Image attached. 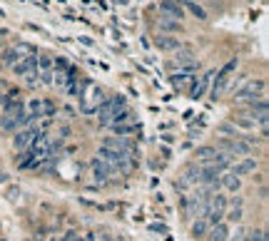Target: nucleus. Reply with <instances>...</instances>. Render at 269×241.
I'll use <instances>...</instances> for the list:
<instances>
[{
	"mask_svg": "<svg viewBox=\"0 0 269 241\" xmlns=\"http://www.w3.org/2000/svg\"><path fill=\"white\" fill-rule=\"evenodd\" d=\"M0 124L5 129H20V127H25L28 124V115L23 112V105L20 102H8V112L3 115Z\"/></svg>",
	"mask_w": 269,
	"mask_h": 241,
	"instance_id": "f257e3e1",
	"label": "nucleus"
},
{
	"mask_svg": "<svg viewBox=\"0 0 269 241\" xmlns=\"http://www.w3.org/2000/svg\"><path fill=\"white\" fill-rule=\"evenodd\" d=\"M92 174H95V181H97V184H105L110 177H115L117 172H115L112 164H107L105 159H95V164H92Z\"/></svg>",
	"mask_w": 269,
	"mask_h": 241,
	"instance_id": "f03ea898",
	"label": "nucleus"
},
{
	"mask_svg": "<svg viewBox=\"0 0 269 241\" xmlns=\"http://www.w3.org/2000/svg\"><path fill=\"white\" fill-rule=\"evenodd\" d=\"M160 10H162V15L175 18V20L185 18V5H182L180 0H162V3H160Z\"/></svg>",
	"mask_w": 269,
	"mask_h": 241,
	"instance_id": "7ed1b4c3",
	"label": "nucleus"
},
{
	"mask_svg": "<svg viewBox=\"0 0 269 241\" xmlns=\"http://www.w3.org/2000/svg\"><path fill=\"white\" fill-rule=\"evenodd\" d=\"M38 137H40V132H38V129H20V132H18V137H15V149H28Z\"/></svg>",
	"mask_w": 269,
	"mask_h": 241,
	"instance_id": "20e7f679",
	"label": "nucleus"
},
{
	"mask_svg": "<svg viewBox=\"0 0 269 241\" xmlns=\"http://www.w3.org/2000/svg\"><path fill=\"white\" fill-rule=\"evenodd\" d=\"M105 147L110 149H117V152H127V154H134V144L127 142L125 137H107L105 139Z\"/></svg>",
	"mask_w": 269,
	"mask_h": 241,
	"instance_id": "39448f33",
	"label": "nucleus"
},
{
	"mask_svg": "<svg viewBox=\"0 0 269 241\" xmlns=\"http://www.w3.org/2000/svg\"><path fill=\"white\" fill-rule=\"evenodd\" d=\"M222 147H224V149H229L232 154H249V149H252V144H249V142H244V139H224V142H222Z\"/></svg>",
	"mask_w": 269,
	"mask_h": 241,
	"instance_id": "423d86ee",
	"label": "nucleus"
},
{
	"mask_svg": "<svg viewBox=\"0 0 269 241\" xmlns=\"http://www.w3.org/2000/svg\"><path fill=\"white\" fill-rule=\"evenodd\" d=\"M227 226L219 221V224H212L209 229H207V241H227Z\"/></svg>",
	"mask_w": 269,
	"mask_h": 241,
	"instance_id": "0eeeda50",
	"label": "nucleus"
},
{
	"mask_svg": "<svg viewBox=\"0 0 269 241\" xmlns=\"http://www.w3.org/2000/svg\"><path fill=\"white\" fill-rule=\"evenodd\" d=\"M35 67H38V58H23V60L15 65V75H30V72H35Z\"/></svg>",
	"mask_w": 269,
	"mask_h": 241,
	"instance_id": "6e6552de",
	"label": "nucleus"
},
{
	"mask_svg": "<svg viewBox=\"0 0 269 241\" xmlns=\"http://www.w3.org/2000/svg\"><path fill=\"white\" fill-rule=\"evenodd\" d=\"M257 92H262V82H249V85L237 95V100H254Z\"/></svg>",
	"mask_w": 269,
	"mask_h": 241,
	"instance_id": "1a4fd4ad",
	"label": "nucleus"
},
{
	"mask_svg": "<svg viewBox=\"0 0 269 241\" xmlns=\"http://www.w3.org/2000/svg\"><path fill=\"white\" fill-rule=\"evenodd\" d=\"M254 169H257V162H254V159H244V162L234 164L232 174H237V177H244V174H249V172H254Z\"/></svg>",
	"mask_w": 269,
	"mask_h": 241,
	"instance_id": "9d476101",
	"label": "nucleus"
},
{
	"mask_svg": "<svg viewBox=\"0 0 269 241\" xmlns=\"http://www.w3.org/2000/svg\"><path fill=\"white\" fill-rule=\"evenodd\" d=\"M219 186H224V189H229V191H237V189L242 186V179H239L237 174L229 172V174H224V177L219 179Z\"/></svg>",
	"mask_w": 269,
	"mask_h": 241,
	"instance_id": "9b49d317",
	"label": "nucleus"
},
{
	"mask_svg": "<svg viewBox=\"0 0 269 241\" xmlns=\"http://www.w3.org/2000/svg\"><path fill=\"white\" fill-rule=\"evenodd\" d=\"M157 48H160V50H177V48H180V40L162 35V38H157Z\"/></svg>",
	"mask_w": 269,
	"mask_h": 241,
	"instance_id": "f8f14e48",
	"label": "nucleus"
},
{
	"mask_svg": "<svg viewBox=\"0 0 269 241\" xmlns=\"http://www.w3.org/2000/svg\"><path fill=\"white\" fill-rule=\"evenodd\" d=\"M160 28H162V30H170V33H177V30H180V20L162 15V18H160Z\"/></svg>",
	"mask_w": 269,
	"mask_h": 241,
	"instance_id": "ddd939ff",
	"label": "nucleus"
},
{
	"mask_svg": "<svg viewBox=\"0 0 269 241\" xmlns=\"http://www.w3.org/2000/svg\"><path fill=\"white\" fill-rule=\"evenodd\" d=\"M217 152H219L217 147H200V149L195 152V157H197L200 162H207V159H212V157H214Z\"/></svg>",
	"mask_w": 269,
	"mask_h": 241,
	"instance_id": "4468645a",
	"label": "nucleus"
},
{
	"mask_svg": "<svg viewBox=\"0 0 269 241\" xmlns=\"http://www.w3.org/2000/svg\"><path fill=\"white\" fill-rule=\"evenodd\" d=\"M207 229H209V224H207V219H204V216H200V219L192 224V234H195V236H204V234H207Z\"/></svg>",
	"mask_w": 269,
	"mask_h": 241,
	"instance_id": "2eb2a0df",
	"label": "nucleus"
},
{
	"mask_svg": "<svg viewBox=\"0 0 269 241\" xmlns=\"http://www.w3.org/2000/svg\"><path fill=\"white\" fill-rule=\"evenodd\" d=\"M112 129L117 134H130V132H134V124H112Z\"/></svg>",
	"mask_w": 269,
	"mask_h": 241,
	"instance_id": "dca6fc26",
	"label": "nucleus"
},
{
	"mask_svg": "<svg viewBox=\"0 0 269 241\" xmlns=\"http://www.w3.org/2000/svg\"><path fill=\"white\" fill-rule=\"evenodd\" d=\"M244 241H267L264 231H252V234H244Z\"/></svg>",
	"mask_w": 269,
	"mask_h": 241,
	"instance_id": "f3484780",
	"label": "nucleus"
},
{
	"mask_svg": "<svg viewBox=\"0 0 269 241\" xmlns=\"http://www.w3.org/2000/svg\"><path fill=\"white\" fill-rule=\"evenodd\" d=\"M227 241H244V229H242V226H237V231H234V234H227Z\"/></svg>",
	"mask_w": 269,
	"mask_h": 241,
	"instance_id": "a211bd4d",
	"label": "nucleus"
},
{
	"mask_svg": "<svg viewBox=\"0 0 269 241\" xmlns=\"http://www.w3.org/2000/svg\"><path fill=\"white\" fill-rule=\"evenodd\" d=\"M234 122H237L239 127H244V129H249V127H254V124H257L254 120H244V117H234Z\"/></svg>",
	"mask_w": 269,
	"mask_h": 241,
	"instance_id": "6ab92c4d",
	"label": "nucleus"
},
{
	"mask_svg": "<svg viewBox=\"0 0 269 241\" xmlns=\"http://www.w3.org/2000/svg\"><path fill=\"white\" fill-rule=\"evenodd\" d=\"M227 219H232V221H239L242 219V206H234L232 211H229V216Z\"/></svg>",
	"mask_w": 269,
	"mask_h": 241,
	"instance_id": "aec40b11",
	"label": "nucleus"
},
{
	"mask_svg": "<svg viewBox=\"0 0 269 241\" xmlns=\"http://www.w3.org/2000/svg\"><path fill=\"white\" fill-rule=\"evenodd\" d=\"M187 8H190V10H192V13H195V15H197V18H200V20H204V18H207V13H204V10H202V8H197V5H195V3H190V5H187Z\"/></svg>",
	"mask_w": 269,
	"mask_h": 241,
	"instance_id": "412c9836",
	"label": "nucleus"
},
{
	"mask_svg": "<svg viewBox=\"0 0 269 241\" xmlns=\"http://www.w3.org/2000/svg\"><path fill=\"white\" fill-rule=\"evenodd\" d=\"M40 67H43V70H50V67H53V62L48 60V58H43V60H40Z\"/></svg>",
	"mask_w": 269,
	"mask_h": 241,
	"instance_id": "4be33fe9",
	"label": "nucleus"
}]
</instances>
